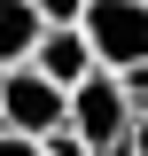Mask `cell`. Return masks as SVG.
Returning <instances> with one entry per match:
<instances>
[{"instance_id":"10","label":"cell","mask_w":148,"mask_h":156,"mask_svg":"<svg viewBox=\"0 0 148 156\" xmlns=\"http://www.w3.org/2000/svg\"><path fill=\"white\" fill-rule=\"evenodd\" d=\"M132 156H148V109L132 117Z\"/></svg>"},{"instance_id":"8","label":"cell","mask_w":148,"mask_h":156,"mask_svg":"<svg viewBox=\"0 0 148 156\" xmlns=\"http://www.w3.org/2000/svg\"><path fill=\"white\" fill-rule=\"evenodd\" d=\"M47 156H93V148H86V140H78V133H70V125H62V133H55V140H47Z\"/></svg>"},{"instance_id":"7","label":"cell","mask_w":148,"mask_h":156,"mask_svg":"<svg viewBox=\"0 0 148 156\" xmlns=\"http://www.w3.org/2000/svg\"><path fill=\"white\" fill-rule=\"evenodd\" d=\"M117 86H125V101H132V117H140V109H148V62H140V70H125Z\"/></svg>"},{"instance_id":"1","label":"cell","mask_w":148,"mask_h":156,"mask_svg":"<svg viewBox=\"0 0 148 156\" xmlns=\"http://www.w3.org/2000/svg\"><path fill=\"white\" fill-rule=\"evenodd\" d=\"M78 39L93 47V70H140L148 62V0H86V16H78Z\"/></svg>"},{"instance_id":"4","label":"cell","mask_w":148,"mask_h":156,"mask_svg":"<svg viewBox=\"0 0 148 156\" xmlns=\"http://www.w3.org/2000/svg\"><path fill=\"white\" fill-rule=\"evenodd\" d=\"M31 70L47 78V86H62V94H78V86L93 78V47H86L78 31H47L39 55H31Z\"/></svg>"},{"instance_id":"9","label":"cell","mask_w":148,"mask_h":156,"mask_svg":"<svg viewBox=\"0 0 148 156\" xmlns=\"http://www.w3.org/2000/svg\"><path fill=\"white\" fill-rule=\"evenodd\" d=\"M0 156H47L39 140H16V133H0Z\"/></svg>"},{"instance_id":"5","label":"cell","mask_w":148,"mask_h":156,"mask_svg":"<svg viewBox=\"0 0 148 156\" xmlns=\"http://www.w3.org/2000/svg\"><path fill=\"white\" fill-rule=\"evenodd\" d=\"M39 39H47V23H39L31 0H0V78L23 70V62L39 55Z\"/></svg>"},{"instance_id":"3","label":"cell","mask_w":148,"mask_h":156,"mask_svg":"<svg viewBox=\"0 0 148 156\" xmlns=\"http://www.w3.org/2000/svg\"><path fill=\"white\" fill-rule=\"evenodd\" d=\"M70 133L86 140L93 156H132V101L109 70H93L86 86L70 94Z\"/></svg>"},{"instance_id":"2","label":"cell","mask_w":148,"mask_h":156,"mask_svg":"<svg viewBox=\"0 0 148 156\" xmlns=\"http://www.w3.org/2000/svg\"><path fill=\"white\" fill-rule=\"evenodd\" d=\"M62 125H70V94H62V86H47L31 62L0 78V133H16V140H39V148H47Z\"/></svg>"},{"instance_id":"6","label":"cell","mask_w":148,"mask_h":156,"mask_svg":"<svg viewBox=\"0 0 148 156\" xmlns=\"http://www.w3.org/2000/svg\"><path fill=\"white\" fill-rule=\"evenodd\" d=\"M31 8L47 31H78V16H86V0H31Z\"/></svg>"}]
</instances>
